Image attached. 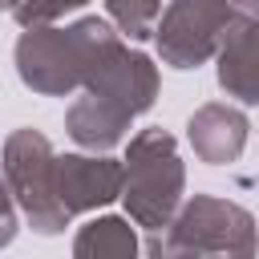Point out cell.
I'll use <instances>...</instances> for the list:
<instances>
[{
	"label": "cell",
	"instance_id": "cell-1",
	"mask_svg": "<svg viewBox=\"0 0 259 259\" xmlns=\"http://www.w3.org/2000/svg\"><path fill=\"white\" fill-rule=\"evenodd\" d=\"M121 49L125 40L109 20L81 16L65 28L57 24L24 28L12 49V65L24 89L40 97H69L77 89H89Z\"/></svg>",
	"mask_w": 259,
	"mask_h": 259
},
{
	"label": "cell",
	"instance_id": "cell-2",
	"mask_svg": "<svg viewBox=\"0 0 259 259\" xmlns=\"http://www.w3.org/2000/svg\"><path fill=\"white\" fill-rule=\"evenodd\" d=\"M186 194V162L178 154L174 134L150 125L138 130L121 158V202L134 227L158 231L174 219Z\"/></svg>",
	"mask_w": 259,
	"mask_h": 259
},
{
	"label": "cell",
	"instance_id": "cell-3",
	"mask_svg": "<svg viewBox=\"0 0 259 259\" xmlns=\"http://www.w3.org/2000/svg\"><path fill=\"white\" fill-rule=\"evenodd\" d=\"M150 255H255L259 251V227L255 214L231 198L194 194L178 202L174 219L158 231H150L146 243Z\"/></svg>",
	"mask_w": 259,
	"mask_h": 259
},
{
	"label": "cell",
	"instance_id": "cell-4",
	"mask_svg": "<svg viewBox=\"0 0 259 259\" xmlns=\"http://www.w3.org/2000/svg\"><path fill=\"white\" fill-rule=\"evenodd\" d=\"M53 158H57L53 142L32 125L12 130L4 142V154H0V174L20 206L24 223L36 235H61L73 223V214L61 206V198L53 190Z\"/></svg>",
	"mask_w": 259,
	"mask_h": 259
},
{
	"label": "cell",
	"instance_id": "cell-5",
	"mask_svg": "<svg viewBox=\"0 0 259 259\" xmlns=\"http://www.w3.org/2000/svg\"><path fill=\"white\" fill-rule=\"evenodd\" d=\"M231 20L235 16L227 0H170L154 24V45L162 65L186 73L214 61Z\"/></svg>",
	"mask_w": 259,
	"mask_h": 259
},
{
	"label": "cell",
	"instance_id": "cell-6",
	"mask_svg": "<svg viewBox=\"0 0 259 259\" xmlns=\"http://www.w3.org/2000/svg\"><path fill=\"white\" fill-rule=\"evenodd\" d=\"M53 190L61 206L77 219L101 210L121 198V162L109 154H57L53 158Z\"/></svg>",
	"mask_w": 259,
	"mask_h": 259
},
{
	"label": "cell",
	"instance_id": "cell-7",
	"mask_svg": "<svg viewBox=\"0 0 259 259\" xmlns=\"http://www.w3.org/2000/svg\"><path fill=\"white\" fill-rule=\"evenodd\" d=\"M247 134H251L247 113L239 105H227V101H206L186 121V142H190L194 158L206 162V166L235 162L247 146Z\"/></svg>",
	"mask_w": 259,
	"mask_h": 259
},
{
	"label": "cell",
	"instance_id": "cell-8",
	"mask_svg": "<svg viewBox=\"0 0 259 259\" xmlns=\"http://www.w3.org/2000/svg\"><path fill=\"white\" fill-rule=\"evenodd\" d=\"M219 89L243 105H259V16L255 20H231L219 53Z\"/></svg>",
	"mask_w": 259,
	"mask_h": 259
},
{
	"label": "cell",
	"instance_id": "cell-9",
	"mask_svg": "<svg viewBox=\"0 0 259 259\" xmlns=\"http://www.w3.org/2000/svg\"><path fill=\"white\" fill-rule=\"evenodd\" d=\"M89 89L101 93V97H109V101H117L130 117H142L146 109H154L158 89H162V77H158V65L146 53H138V49L125 45Z\"/></svg>",
	"mask_w": 259,
	"mask_h": 259
},
{
	"label": "cell",
	"instance_id": "cell-10",
	"mask_svg": "<svg viewBox=\"0 0 259 259\" xmlns=\"http://www.w3.org/2000/svg\"><path fill=\"white\" fill-rule=\"evenodd\" d=\"M130 113L117 105V101H109V97H101V93H93V89H85L73 105H69V113H65V130H69V138L81 146V150H93V154H109L113 146H121L125 138H130Z\"/></svg>",
	"mask_w": 259,
	"mask_h": 259
},
{
	"label": "cell",
	"instance_id": "cell-11",
	"mask_svg": "<svg viewBox=\"0 0 259 259\" xmlns=\"http://www.w3.org/2000/svg\"><path fill=\"white\" fill-rule=\"evenodd\" d=\"M142 251L138 243V231L130 227V214H101V219H89L77 239H73V255L77 259H134Z\"/></svg>",
	"mask_w": 259,
	"mask_h": 259
},
{
	"label": "cell",
	"instance_id": "cell-12",
	"mask_svg": "<svg viewBox=\"0 0 259 259\" xmlns=\"http://www.w3.org/2000/svg\"><path fill=\"white\" fill-rule=\"evenodd\" d=\"M109 24L130 40H150L154 24L162 16V0H105Z\"/></svg>",
	"mask_w": 259,
	"mask_h": 259
},
{
	"label": "cell",
	"instance_id": "cell-13",
	"mask_svg": "<svg viewBox=\"0 0 259 259\" xmlns=\"http://www.w3.org/2000/svg\"><path fill=\"white\" fill-rule=\"evenodd\" d=\"M89 0H12L8 4V12H12V20L20 24V28H32V24H53V20H61L65 12H77V8H85Z\"/></svg>",
	"mask_w": 259,
	"mask_h": 259
},
{
	"label": "cell",
	"instance_id": "cell-14",
	"mask_svg": "<svg viewBox=\"0 0 259 259\" xmlns=\"http://www.w3.org/2000/svg\"><path fill=\"white\" fill-rule=\"evenodd\" d=\"M16 227H20V206H16V198L0 174V247H8L16 239Z\"/></svg>",
	"mask_w": 259,
	"mask_h": 259
},
{
	"label": "cell",
	"instance_id": "cell-15",
	"mask_svg": "<svg viewBox=\"0 0 259 259\" xmlns=\"http://www.w3.org/2000/svg\"><path fill=\"white\" fill-rule=\"evenodd\" d=\"M235 20H255L259 16V0H227Z\"/></svg>",
	"mask_w": 259,
	"mask_h": 259
},
{
	"label": "cell",
	"instance_id": "cell-16",
	"mask_svg": "<svg viewBox=\"0 0 259 259\" xmlns=\"http://www.w3.org/2000/svg\"><path fill=\"white\" fill-rule=\"evenodd\" d=\"M8 4H12V0H0V8H8Z\"/></svg>",
	"mask_w": 259,
	"mask_h": 259
}]
</instances>
